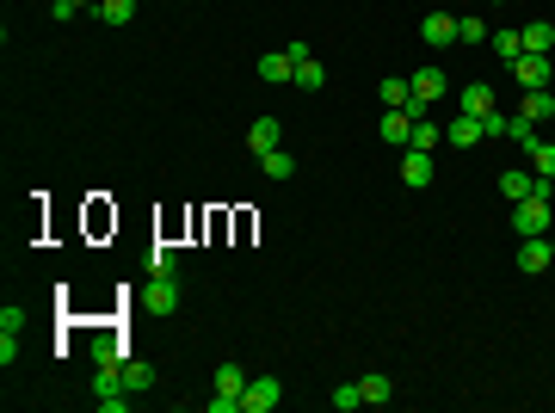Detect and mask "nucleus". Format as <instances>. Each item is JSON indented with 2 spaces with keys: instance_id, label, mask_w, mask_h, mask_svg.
<instances>
[{
  "instance_id": "27",
  "label": "nucleus",
  "mask_w": 555,
  "mask_h": 413,
  "mask_svg": "<svg viewBox=\"0 0 555 413\" xmlns=\"http://www.w3.org/2000/svg\"><path fill=\"white\" fill-rule=\"evenodd\" d=\"M531 173L555 179V142H531Z\"/></svg>"
},
{
  "instance_id": "1",
  "label": "nucleus",
  "mask_w": 555,
  "mask_h": 413,
  "mask_svg": "<svg viewBox=\"0 0 555 413\" xmlns=\"http://www.w3.org/2000/svg\"><path fill=\"white\" fill-rule=\"evenodd\" d=\"M513 235H519V241H531V235H550V198H537V192H531V198H519V204H513Z\"/></svg>"
},
{
  "instance_id": "29",
  "label": "nucleus",
  "mask_w": 555,
  "mask_h": 413,
  "mask_svg": "<svg viewBox=\"0 0 555 413\" xmlns=\"http://www.w3.org/2000/svg\"><path fill=\"white\" fill-rule=\"evenodd\" d=\"M456 43H487V25L475 19V13H463V19H456Z\"/></svg>"
},
{
  "instance_id": "17",
  "label": "nucleus",
  "mask_w": 555,
  "mask_h": 413,
  "mask_svg": "<svg viewBox=\"0 0 555 413\" xmlns=\"http://www.w3.org/2000/svg\"><path fill=\"white\" fill-rule=\"evenodd\" d=\"M382 142L408 148V142H414V117H408V111H382Z\"/></svg>"
},
{
  "instance_id": "23",
  "label": "nucleus",
  "mask_w": 555,
  "mask_h": 413,
  "mask_svg": "<svg viewBox=\"0 0 555 413\" xmlns=\"http://www.w3.org/2000/svg\"><path fill=\"white\" fill-rule=\"evenodd\" d=\"M500 142H519V148H531V142H537V124H531L524 111H506V136H500Z\"/></svg>"
},
{
  "instance_id": "25",
  "label": "nucleus",
  "mask_w": 555,
  "mask_h": 413,
  "mask_svg": "<svg viewBox=\"0 0 555 413\" xmlns=\"http://www.w3.org/2000/svg\"><path fill=\"white\" fill-rule=\"evenodd\" d=\"M438 142H445V130H438L432 117H414V142H408V148H426V155H432Z\"/></svg>"
},
{
  "instance_id": "26",
  "label": "nucleus",
  "mask_w": 555,
  "mask_h": 413,
  "mask_svg": "<svg viewBox=\"0 0 555 413\" xmlns=\"http://www.w3.org/2000/svg\"><path fill=\"white\" fill-rule=\"evenodd\" d=\"M259 167H266V179H290V173H296V161H290L284 148H272V155H259Z\"/></svg>"
},
{
  "instance_id": "2",
  "label": "nucleus",
  "mask_w": 555,
  "mask_h": 413,
  "mask_svg": "<svg viewBox=\"0 0 555 413\" xmlns=\"http://www.w3.org/2000/svg\"><path fill=\"white\" fill-rule=\"evenodd\" d=\"M241 395H247V371H241V364H222V371H216L210 413H241Z\"/></svg>"
},
{
  "instance_id": "20",
  "label": "nucleus",
  "mask_w": 555,
  "mask_h": 413,
  "mask_svg": "<svg viewBox=\"0 0 555 413\" xmlns=\"http://www.w3.org/2000/svg\"><path fill=\"white\" fill-rule=\"evenodd\" d=\"M358 395H364V408H382V401L395 395V382H389V377H377V371H371V377H358Z\"/></svg>"
},
{
  "instance_id": "28",
  "label": "nucleus",
  "mask_w": 555,
  "mask_h": 413,
  "mask_svg": "<svg viewBox=\"0 0 555 413\" xmlns=\"http://www.w3.org/2000/svg\"><path fill=\"white\" fill-rule=\"evenodd\" d=\"M148 272L174 277V272H179V253H174V247H148Z\"/></svg>"
},
{
  "instance_id": "14",
  "label": "nucleus",
  "mask_w": 555,
  "mask_h": 413,
  "mask_svg": "<svg viewBox=\"0 0 555 413\" xmlns=\"http://www.w3.org/2000/svg\"><path fill=\"white\" fill-rule=\"evenodd\" d=\"M487 50H494L500 62H519V56H524V32H513V25H500V32H487Z\"/></svg>"
},
{
  "instance_id": "30",
  "label": "nucleus",
  "mask_w": 555,
  "mask_h": 413,
  "mask_svg": "<svg viewBox=\"0 0 555 413\" xmlns=\"http://www.w3.org/2000/svg\"><path fill=\"white\" fill-rule=\"evenodd\" d=\"M0 333H6V340H19V333H25V309H19V303H6V309H0Z\"/></svg>"
},
{
  "instance_id": "15",
  "label": "nucleus",
  "mask_w": 555,
  "mask_h": 413,
  "mask_svg": "<svg viewBox=\"0 0 555 413\" xmlns=\"http://www.w3.org/2000/svg\"><path fill=\"white\" fill-rule=\"evenodd\" d=\"M118 377H124V389H130V395H148V389H155V371H148L142 358H130V352H124V364H118Z\"/></svg>"
},
{
  "instance_id": "13",
  "label": "nucleus",
  "mask_w": 555,
  "mask_h": 413,
  "mask_svg": "<svg viewBox=\"0 0 555 413\" xmlns=\"http://www.w3.org/2000/svg\"><path fill=\"white\" fill-rule=\"evenodd\" d=\"M290 74H296V56H290V50H266V56H259V80H272V87H284Z\"/></svg>"
},
{
  "instance_id": "6",
  "label": "nucleus",
  "mask_w": 555,
  "mask_h": 413,
  "mask_svg": "<svg viewBox=\"0 0 555 413\" xmlns=\"http://www.w3.org/2000/svg\"><path fill=\"white\" fill-rule=\"evenodd\" d=\"M456 111H469V117H487V111H500V93H494L487 80H469V87L456 93Z\"/></svg>"
},
{
  "instance_id": "9",
  "label": "nucleus",
  "mask_w": 555,
  "mask_h": 413,
  "mask_svg": "<svg viewBox=\"0 0 555 413\" xmlns=\"http://www.w3.org/2000/svg\"><path fill=\"white\" fill-rule=\"evenodd\" d=\"M550 266H555V241L550 235H531L519 247V272H550Z\"/></svg>"
},
{
  "instance_id": "4",
  "label": "nucleus",
  "mask_w": 555,
  "mask_h": 413,
  "mask_svg": "<svg viewBox=\"0 0 555 413\" xmlns=\"http://www.w3.org/2000/svg\"><path fill=\"white\" fill-rule=\"evenodd\" d=\"M142 309L148 314H174L179 309V284L161 272H148V284H142Z\"/></svg>"
},
{
  "instance_id": "21",
  "label": "nucleus",
  "mask_w": 555,
  "mask_h": 413,
  "mask_svg": "<svg viewBox=\"0 0 555 413\" xmlns=\"http://www.w3.org/2000/svg\"><path fill=\"white\" fill-rule=\"evenodd\" d=\"M519 111L531 117V124H543V117L555 111V93H550V87H537V93H524V99H519Z\"/></svg>"
},
{
  "instance_id": "3",
  "label": "nucleus",
  "mask_w": 555,
  "mask_h": 413,
  "mask_svg": "<svg viewBox=\"0 0 555 413\" xmlns=\"http://www.w3.org/2000/svg\"><path fill=\"white\" fill-rule=\"evenodd\" d=\"M408 87H414V99H408V117H426V105L451 93V80H445V69H419L414 80H408Z\"/></svg>"
},
{
  "instance_id": "22",
  "label": "nucleus",
  "mask_w": 555,
  "mask_h": 413,
  "mask_svg": "<svg viewBox=\"0 0 555 413\" xmlns=\"http://www.w3.org/2000/svg\"><path fill=\"white\" fill-rule=\"evenodd\" d=\"M290 80H296L303 93H321V87H327V69H321L315 56H303V62H296V74H290Z\"/></svg>"
},
{
  "instance_id": "7",
  "label": "nucleus",
  "mask_w": 555,
  "mask_h": 413,
  "mask_svg": "<svg viewBox=\"0 0 555 413\" xmlns=\"http://www.w3.org/2000/svg\"><path fill=\"white\" fill-rule=\"evenodd\" d=\"M513 74H519V87H524V93H537V87H550L555 62H550V56H531V50H524L519 62H513Z\"/></svg>"
},
{
  "instance_id": "11",
  "label": "nucleus",
  "mask_w": 555,
  "mask_h": 413,
  "mask_svg": "<svg viewBox=\"0 0 555 413\" xmlns=\"http://www.w3.org/2000/svg\"><path fill=\"white\" fill-rule=\"evenodd\" d=\"M278 142H284V124H278V117H253V124H247V148H253V155H272Z\"/></svg>"
},
{
  "instance_id": "31",
  "label": "nucleus",
  "mask_w": 555,
  "mask_h": 413,
  "mask_svg": "<svg viewBox=\"0 0 555 413\" xmlns=\"http://www.w3.org/2000/svg\"><path fill=\"white\" fill-rule=\"evenodd\" d=\"M327 401H334V408H340V413H352V408H364V395H358V382H340V389H334V395H327Z\"/></svg>"
},
{
  "instance_id": "19",
  "label": "nucleus",
  "mask_w": 555,
  "mask_h": 413,
  "mask_svg": "<svg viewBox=\"0 0 555 413\" xmlns=\"http://www.w3.org/2000/svg\"><path fill=\"white\" fill-rule=\"evenodd\" d=\"M531 185H537V173H524V167H506V173H500V198H513V204H519V198H531Z\"/></svg>"
},
{
  "instance_id": "10",
  "label": "nucleus",
  "mask_w": 555,
  "mask_h": 413,
  "mask_svg": "<svg viewBox=\"0 0 555 413\" xmlns=\"http://www.w3.org/2000/svg\"><path fill=\"white\" fill-rule=\"evenodd\" d=\"M419 37H426L432 50H451L456 43V19L451 13H426V19H419Z\"/></svg>"
},
{
  "instance_id": "16",
  "label": "nucleus",
  "mask_w": 555,
  "mask_h": 413,
  "mask_svg": "<svg viewBox=\"0 0 555 413\" xmlns=\"http://www.w3.org/2000/svg\"><path fill=\"white\" fill-rule=\"evenodd\" d=\"M524 32V50H531V56H550L555 50V25L550 19H531V25H519Z\"/></svg>"
},
{
  "instance_id": "8",
  "label": "nucleus",
  "mask_w": 555,
  "mask_h": 413,
  "mask_svg": "<svg viewBox=\"0 0 555 413\" xmlns=\"http://www.w3.org/2000/svg\"><path fill=\"white\" fill-rule=\"evenodd\" d=\"M401 185H408V192H426V185H432V155H426V148H408V155H401Z\"/></svg>"
},
{
  "instance_id": "34",
  "label": "nucleus",
  "mask_w": 555,
  "mask_h": 413,
  "mask_svg": "<svg viewBox=\"0 0 555 413\" xmlns=\"http://www.w3.org/2000/svg\"><path fill=\"white\" fill-rule=\"evenodd\" d=\"M550 62H555V50H550Z\"/></svg>"
},
{
  "instance_id": "18",
  "label": "nucleus",
  "mask_w": 555,
  "mask_h": 413,
  "mask_svg": "<svg viewBox=\"0 0 555 413\" xmlns=\"http://www.w3.org/2000/svg\"><path fill=\"white\" fill-rule=\"evenodd\" d=\"M377 99H382V111H408V99H414V87H408L401 74H389V80L377 87Z\"/></svg>"
},
{
  "instance_id": "12",
  "label": "nucleus",
  "mask_w": 555,
  "mask_h": 413,
  "mask_svg": "<svg viewBox=\"0 0 555 413\" xmlns=\"http://www.w3.org/2000/svg\"><path fill=\"white\" fill-rule=\"evenodd\" d=\"M445 142H451V148H475V142H487V136H482V117L456 111L451 124H445Z\"/></svg>"
},
{
  "instance_id": "5",
  "label": "nucleus",
  "mask_w": 555,
  "mask_h": 413,
  "mask_svg": "<svg viewBox=\"0 0 555 413\" xmlns=\"http://www.w3.org/2000/svg\"><path fill=\"white\" fill-rule=\"evenodd\" d=\"M278 401H284V382H278V377H247L241 413H272Z\"/></svg>"
},
{
  "instance_id": "33",
  "label": "nucleus",
  "mask_w": 555,
  "mask_h": 413,
  "mask_svg": "<svg viewBox=\"0 0 555 413\" xmlns=\"http://www.w3.org/2000/svg\"><path fill=\"white\" fill-rule=\"evenodd\" d=\"M487 6H506V0H487Z\"/></svg>"
},
{
  "instance_id": "32",
  "label": "nucleus",
  "mask_w": 555,
  "mask_h": 413,
  "mask_svg": "<svg viewBox=\"0 0 555 413\" xmlns=\"http://www.w3.org/2000/svg\"><path fill=\"white\" fill-rule=\"evenodd\" d=\"M74 6H99V0H74Z\"/></svg>"
},
{
  "instance_id": "24",
  "label": "nucleus",
  "mask_w": 555,
  "mask_h": 413,
  "mask_svg": "<svg viewBox=\"0 0 555 413\" xmlns=\"http://www.w3.org/2000/svg\"><path fill=\"white\" fill-rule=\"evenodd\" d=\"M93 13H99L105 25H130V19H136V0H99Z\"/></svg>"
}]
</instances>
